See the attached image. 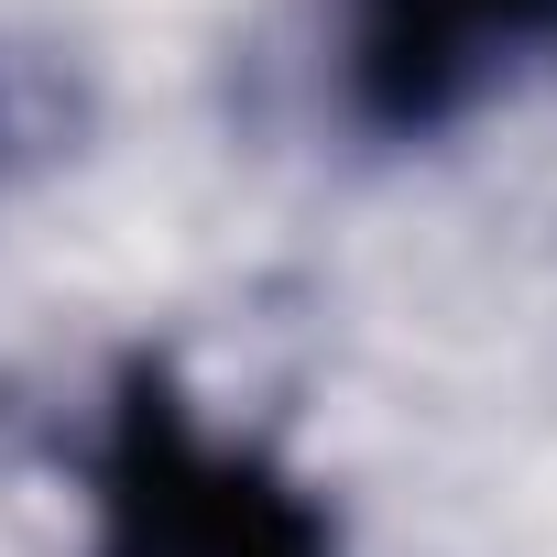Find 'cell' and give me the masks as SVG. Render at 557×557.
I'll use <instances>...</instances> for the list:
<instances>
[{
	"instance_id": "obj_1",
	"label": "cell",
	"mask_w": 557,
	"mask_h": 557,
	"mask_svg": "<svg viewBox=\"0 0 557 557\" xmlns=\"http://www.w3.org/2000/svg\"><path fill=\"white\" fill-rule=\"evenodd\" d=\"M88 557H339L329 503L262 437H219L164 361H132L88 448Z\"/></svg>"
},
{
	"instance_id": "obj_2",
	"label": "cell",
	"mask_w": 557,
	"mask_h": 557,
	"mask_svg": "<svg viewBox=\"0 0 557 557\" xmlns=\"http://www.w3.org/2000/svg\"><path fill=\"white\" fill-rule=\"evenodd\" d=\"M535 55H557V0H350L339 12L350 110L394 143L448 132Z\"/></svg>"
}]
</instances>
